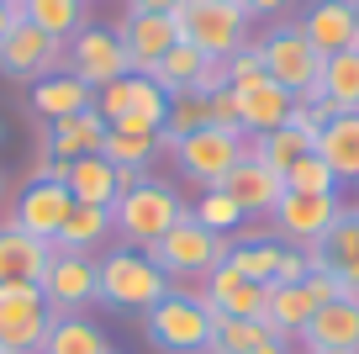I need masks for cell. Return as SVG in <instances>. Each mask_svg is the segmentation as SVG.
I'll list each match as a JSON object with an SVG mask.
<instances>
[{
	"label": "cell",
	"mask_w": 359,
	"mask_h": 354,
	"mask_svg": "<svg viewBox=\"0 0 359 354\" xmlns=\"http://www.w3.org/2000/svg\"><path fill=\"white\" fill-rule=\"evenodd\" d=\"M212 307L201 296H185V291H169L158 307L143 312V339L158 354H206L212 343Z\"/></svg>",
	"instance_id": "obj_5"
},
{
	"label": "cell",
	"mask_w": 359,
	"mask_h": 354,
	"mask_svg": "<svg viewBox=\"0 0 359 354\" xmlns=\"http://www.w3.org/2000/svg\"><path fill=\"white\" fill-rule=\"evenodd\" d=\"M154 154H164V148H158V138H143V133H106L101 143V159H111L116 169H148Z\"/></svg>",
	"instance_id": "obj_37"
},
{
	"label": "cell",
	"mask_w": 359,
	"mask_h": 354,
	"mask_svg": "<svg viewBox=\"0 0 359 354\" xmlns=\"http://www.w3.org/2000/svg\"><path fill=\"white\" fill-rule=\"evenodd\" d=\"M302 354H323V349H359V291H344L338 301H323L312 312V322L296 339Z\"/></svg>",
	"instance_id": "obj_16"
},
{
	"label": "cell",
	"mask_w": 359,
	"mask_h": 354,
	"mask_svg": "<svg viewBox=\"0 0 359 354\" xmlns=\"http://www.w3.org/2000/svg\"><path fill=\"white\" fill-rule=\"evenodd\" d=\"M43 301L53 317H90V307H101V270L95 254H74V249H53L43 270Z\"/></svg>",
	"instance_id": "obj_8"
},
{
	"label": "cell",
	"mask_w": 359,
	"mask_h": 354,
	"mask_svg": "<svg viewBox=\"0 0 359 354\" xmlns=\"http://www.w3.org/2000/svg\"><path fill=\"white\" fill-rule=\"evenodd\" d=\"M111 354H116V349H111Z\"/></svg>",
	"instance_id": "obj_49"
},
{
	"label": "cell",
	"mask_w": 359,
	"mask_h": 354,
	"mask_svg": "<svg viewBox=\"0 0 359 354\" xmlns=\"http://www.w3.org/2000/svg\"><path fill=\"white\" fill-rule=\"evenodd\" d=\"M306 265L338 275L348 291H359V206H344V217L327 228L317 249H306Z\"/></svg>",
	"instance_id": "obj_19"
},
{
	"label": "cell",
	"mask_w": 359,
	"mask_h": 354,
	"mask_svg": "<svg viewBox=\"0 0 359 354\" xmlns=\"http://www.w3.org/2000/svg\"><path fill=\"white\" fill-rule=\"evenodd\" d=\"M169 159H175V169L191 180L196 190H212V185H222V180L248 159V138L206 122L201 133H191V138H180V143H169Z\"/></svg>",
	"instance_id": "obj_6"
},
{
	"label": "cell",
	"mask_w": 359,
	"mask_h": 354,
	"mask_svg": "<svg viewBox=\"0 0 359 354\" xmlns=\"http://www.w3.org/2000/svg\"><path fill=\"white\" fill-rule=\"evenodd\" d=\"M222 190L238 201V211H243L248 222H269L275 206L285 201V175H280V169H269V164H259V159L248 154L243 164L222 180Z\"/></svg>",
	"instance_id": "obj_15"
},
{
	"label": "cell",
	"mask_w": 359,
	"mask_h": 354,
	"mask_svg": "<svg viewBox=\"0 0 359 354\" xmlns=\"http://www.w3.org/2000/svg\"><path fill=\"white\" fill-rule=\"evenodd\" d=\"M164 117H169V96L154 85V79L133 74V96H127V111L111 122V133H143V138H158V133H164Z\"/></svg>",
	"instance_id": "obj_29"
},
{
	"label": "cell",
	"mask_w": 359,
	"mask_h": 354,
	"mask_svg": "<svg viewBox=\"0 0 359 354\" xmlns=\"http://www.w3.org/2000/svg\"><path fill=\"white\" fill-rule=\"evenodd\" d=\"M185 0H127V11H154V16H175Z\"/></svg>",
	"instance_id": "obj_42"
},
{
	"label": "cell",
	"mask_w": 359,
	"mask_h": 354,
	"mask_svg": "<svg viewBox=\"0 0 359 354\" xmlns=\"http://www.w3.org/2000/svg\"><path fill=\"white\" fill-rule=\"evenodd\" d=\"M64 185L74 201H85V206H111L116 201V164L101 154H90V159H74V164L64 169Z\"/></svg>",
	"instance_id": "obj_30"
},
{
	"label": "cell",
	"mask_w": 359,
	"mask_h": 354,
	"mask_svg": "<svg viewBox=\"0 0 359 354\" xmlns=\"http://www.w3.org/2000/svg\"><path fill=\"white\" fill-rule=\"evenodd\" d=\"M53 328L43 286H0V354H37Z\"/></svg>",
	"instance_id": "obj_9"
},
{
	"label": "cell",
	"mask_w": 359,
	"mask_h": 354,
	"mask_svg": "<svg viewBox=\"0 0 359 354\" xmlns=\"http://www.w3.org/2000/svg\"><path fill=\"white\" fill-rule=\"evenodd\" d=\"M317 133L323 127H312V122H302L291 111V122L285 127H275V133H264V138H248V154L259 159V164H269V169H291L296 159H306V154H317Z\"/></svg>",
	"instance_id": "obj_25"
},
{
	"label": "cell",
	"mask_w": 359,
	"mask_h": 354,
	"mask_svg": "<svg viewBox=\"0 0 359 354\" xmlns=\"http://www.w3.org/2000/svg\"><path fill=\"white\" fill-rule=\"evenodd\" d=\"M111 238H116V228H111V206H85V201H74V211L64 217V228H58L53 249H74V254H101Z\"/></svg>",
	"instance_id": "obj_28"
},
{
	"label": "cell",
	"mask_w": 359,
	"mask_h": 354,
	"mask_svg": "<svg viewBox=\"0 0 359 354\" xmlns=\"http://www.w3.org/2000/svg\"><path fill=\"white\" fill-rule=\"evenodd\" d=\"M37 354H111V339L95 317H53Z\"/></svg>",
	"instance_id": "obj_31"
},
{
	"label": "cell",
	"mask_w": 359,
	"mask_h": 354,
	"mask_svg": "<svg viewBox=\"0 0 359 354\" xmlns=\"http://www.w3.org/2000/svg\"><path fill=\"white\" fill-rule=\"evenodd\" d=\"M206 111H212V127L243 133V122H238V96H233V90H217V96H206Z\"/></svg>",
	"instance_id": "obj_40"
},
{
	"label": "cell",
	"mask_w": 359,
	"mask_h": 354,
	"mask_svg": "<svg viewBox=\"0 0 359 354\" xmlns=\"http://www.w3.org/2000/svg\"><path fill=\"white\" fill-rule=\"evenodd\" d=\"M0 196H6V185H0Z\"/></svg>",
	"instance_id": "obj_47"
},
{
	"label": "cell",
	"mask_w": 359,
	"mask_h": 354,
	"mask_svg": "<svg viewBox=\"0 0 359 354\" xmlns=\"http://www.w3.org/2000/svg\"><path fill=\"white\" fill-rule=\"evenodd\" d=\"M338 217H344V196H302V190H285V201L269 217V232L291 249H317Z\"/></svg>",
	"instance_id": "obj_11"
},
{
	"label": "cell",
	"mask_w": 359,
	"mask_h": 354,
	"mask_svg": "<svg viewBox=\"0 0 359 354\" xmlns=\"http://www.w3.org/2000/svg\"><path fill=\"white\" fill-rule=\"evenodd\" d=\"M201 69H206V53H196L191 43H175L164 58H158L154 69H148L143 79H154L164 96H180V90H191L196 79H201Z\"/></svg>",
	"instance_id": "obj_33"
},
{
	"label": "cell",
	"mask_w": 359,
	"mask_h": 354,
	"mask_svg": "<svg viewBox=\"0 0 359 354\" xmlns=\"http://www.w3.org/2000/svg\"><path fill=\"white\" fill-rule=\"evenodd\" d=\"M180 43H191L206 58H233L243 43H254V16L243 11V0H185L175 11Z\"/></svg>",
	"instance_id": "obj_3"
},
{
	"label": "cell",
	"mask_w": 359,
	"mask_h": 354,
	"mask_svg": "<svg viewBox=\"0 0 359 354\" xmlns=\"http://www.w3.org/2000/svg\"><path fill=\"white\" fill-rule=\"evenodd\" d=\"M53 259V244L22 232L16 222H0V286H37Z\"/></svg>",
	"instance_id": "obj_21"
},
{
	"label": "cell",
	"mask_w": 359,
	"mask_h": 354,
	"mask_svg": "<svg viewBox=\"0 0 359 354\" xmlns=\"http://www.w3.org/2000/svg\"><path fill=\"white\" fill-rule=\"evenodd\" d=\"M238 96V122H243V138H264L275 133V127L291 122V111H296V96L285 85H275V79H259V85L248 90H233Z\"/></svg>",
	"instance_id": "obj_20"
},
{
	"label": "cell",
	"mask_w": 359,
	"mask_h": 354,
	"mask_svg": "<svg viewBox=\"0 0 359 354\" xmlns=\"http://www.w3.org/2000/svg\"><path fill=\"white\" fill-rule=\"evenodd\" d=\"M69 58V43L53 32H43V27H32L22 16V22L6 32V43H0V74H11V79H48L58 74Z\"/></svg>",
	"instance_id": "obj_12"
},
{
	"label": "cell",
	"mask_w": 359,
	"mask_h": 354,
	"mask_svg": "<svg viewBox=\"0 0 359 354\" xmlns=\"http://www.w3.org/2000/svg\"><path fill=\"white\" fill-rule=\"evenodd\" d=\"M0 6H6V0H0Z\"/></svg>",
	"instance_id": "obj_48"
},
{
	"label": "cell",
	"mask_w": 359,
	"mask_h": 354,
	"mask_svg": "<svg viewBox=\"0 0 359 354\" xmlns=\"http://www.w3.org/2000/svg\"><path fill=\"white\" fill-rule=\"evenodd\" d=\"M296 0H243V11L254 16V22H275V16H285Z\"/></svg>",
	"instance_id": "obj_41"
},
{
	"label": "cell",
	"mask_w": 359,
	"mask_h": 354,
	"mask_svg": "<svg viewBox=\"0 0 359 354\" xmlns=\"http://www.w3.org/2000/svg\"><path fill=\"white\" fill-rule=\"evenodd\" d=\"M127 58H133V74H148L169 48L180 43V22L175 16H154V11H127V22L116 27Z\"/></svg>",
	"instance_id": "obj_17"
},
{
	"label": "cell",
	"mask_w": 359,
	"mask_h": 354,
	"mask_svg": "<svg viewBox=\"0 0 359 354\" xmlns=\"http://www.w3.org/2000/svg\"><path fill=\"white\" fill-rule=\"evenodd\" d=\"M317 96H323L333 111H359V48L323 58V79H317Z\"/></svg>",
	"instance_id": "obj_32"
},
{
	"label": "cell",
	"mask_w": 359,
	"mask_h": 354,
	"mask_svg": "<svg viewBox=\"0 0 359 354\" xmlns=\"http://www.w3.org/2000/svg\"><path fill=\"white\" fill-rule=\"evenodd\" d=\"M64 69H69L74 79H85L90 90H101V85H111V79L133 74V58H127L116 27H79V32L69 37Z\"/></svg>",
	"instance_id": "obj_10"
},
{
	"label": "cell",
	"mask_w": 359,
	"mask_h": 354,
	"mask_svg": "<svg viewBox=\"0 0 359 354\" xmlns=\"http://www.w3.org/2000/svg\"><path fill=\"white\" fill-rule=\"evenodd\" d=\"M285 190H302V196H338V175L327 169V159H317V154H306V159H296L291 169H285Z\"/></svg>",
	"instance_id": "obj_38"
},
{
	"label": "cell",
	"mask_w": 359,
	"mask_h": 354,
	"mask_svg": "<svg viewBox=\"0 0 359 354\" xmlns=\"http://www.w3.org/2000/svg\"><path fill=\"white\" fill-rule=\"evenodd\" d=\"M0 138H6V127H0Z\"/></svg>",
	"instance_id": "obj_46"
},
{
	"label": "cell",
	"mask_w": 359,
	"mask_h": 354,
	"mask_svg": "<svg viewBox=\"0 0 359 354\" xmlns=\"http://www.w3.org/2000/svg\"><path fill=\"white\" fill-rule=\"evenodd\" d=\"M191 217H196V222H201V228H206V232H222V238H233V232H238V228H243V222H248V217H243V211H238V201H233V196H227V190H222V185H212V190H201V196H196V201H191Z\"/></svg>",
	"instance_id": "obj_35"
},
{
	"label": "cell",
	"mask_w": 359,
	"mask_h": 354,
	"mask_svg": "<svg viewBox=\"0 0 359 354\" xmlns=\"http://www.w3.org/2000/svg\"><path fill=\"white\" fill-rule=\"evenodd\" d=\"M323 354H359V349H323Z\"/></svg>",
	"instance_id": "obj_44"
},
{
	"label": "cell",
	"mask_w": 359,
	"mask_h": 354,
	"mask_svg": "<svg viewBox=\"0 0 359 354\" xmlns=\"http://www.w3.org/2000/svg\"><path fill=\"white\" fill-rule=\"evenodd\" d=\"M95 270H101V307H111V312H137L143 317L148 307H158L169 296V275L143 249L111 244L95 254Z\"/></svg>",
	"instance_id": "obj_2"
},
{
	"label": "cell",
	"mask_w": 359,
	"mask_h": 354,
	"mask_svg": "<svg viewBox=\"0 0 359 354\" xmlns=\"http://www.w3.org/2000/svg\"><path fill=\"white\" fill-rule=\"evenodd\" d=\"M354 22H359V0H354Z\"/></svg>",
	"instance_id": "obj_45"
},
{
	"label": "cell",
	"mask_w": 359,
	"mask_h": 354,
	"mask_svg": "<svg viewBox=\"0 0 359 354\" xmlns=\"http://www.w3.org/2000/svg\"><path fill=\"white\" fill-rule=\"evenodd\" d=\"M317 159L338 175V185H359V111H338L317 133Z\"/></svg>",
	"instance_id": "obj_24"
},
{
	"label": "cell",
	"mask_w": 359,
	"mask_h": 354,
	"mask_svg": "<svg viewBox=\"0 0 359 354\" xmlns=\"http://www.w3.org/2000/svg\"><path fill=\"white\" fill-rule=\"evenodd\" d=\"M169 291H185V296H201L212 307V317H264V301H269V286L238 275L233 265H217L206 280H185V286H169Z\"/></svg>",
	"instance_id": "obj_13"
},
{
	"label": "cell",
	"mask_w": 359,
	"mask_h": 354,
	"mask_svg": "<svg viewBox=\"0 0 359 354\" xmlns=\"http://www.w3.org/2000/svg\"><path fill=\"white\" fill-rule=\"evenodd\" d=\"M227 64V90H248L264 79V58H259V43H243L233 58H222Z\"/></svg>",
	"instance_id": "obj_39"
},
{
	"label": "cell",
	"mask_w": 359,
	"mask_h": 354,
	"mask_svg": "<svg viewBox=\"0 0 359 354\" xmlns=\"http://www.w3.org/2000/svg\"><path fill=\"white\" fill-rule=\"evenodd\" d=\"M106 117L95 106L90 111H74V117H58V122H48V143L43 154L48 159H64V164H74V159H90V154H101L106 143Z\"/></svg>",
	"instance_id": "obj_22"
},
{
	"label": "cell",
	"mask_w": 359,
	"mask_h": 354,
	"mask_svg": "<svg viewBox=\"0 0 359 354\" xmlns=\"http://www.w3.org/2000/svg\"><path fill=\"white\" fill-rule=\"evenodd\" d=\"M22 16H27V11H22V0H6V6H0V43H6V32H11Z\"/></svg>",
	"instance_id": "obj_43"
},
{
	"label": "cell",
	"mask_w": 359,
	"mask_h": 354,
	"mask_svg": "<svg viewBox=\"0 0 359 354\" xmlns=\"http://www.w3.org/2000/svg\"><path fill=\"white\" fill-rule=\"evenodd\" d=\"M143 254L169 275V286H185V280H206L217 265H222L227 259V238L222 232H206L201 222L185 211V217H180L154 249H143Z\"/></svg>",
	"instance_id": "obj_4"
},
{
	"label": "cell",
	"mask_w": 359,
	"mask_h": 354,
	"mask_svg": "<svg viewBox=\"0 0 359 354\" xmlns=\"http://www.w3.org/2000/svg\"><path fill=\"white\" fill-rule=\"evenodd\" d=\"M312 312H317V296L306 291V280H302V286H269V301H264V328L275 333V339L296 343V339H302V328L312 322Z\"/></svg>",
	"instance_id": "obj_27"
},
{
	"label": "cell",
	"mask_w": 359,
	"mask_h": 354,
	"mask_svg": "<svg viewBox=\"0 0 359 354\" xmlns=\"http://www.w3.org/2000/svg\"><path fill=\"white\" fill-rule=\"evenodd\" d=\"M254 43H259V58H264V74L275 79V85H285L296 100L317 96V79H323V53L306 43V32H302L296 22H275L264 37H254Z\"/></svg>",
	"instance_id": "obj_7"
},
{
	"label": "cell",
	"mask_w": 359,
	"mask_h": 354,
	"mask_svg": "<svg viewBox=\"0 0 359 354\" xmlns=\"http://www.w3.org/2000/svg\"><path fill=\"white\" fill-rule=\"evenodd\" d=\"M69 211H74V196H69L64 180H27L22 196L11 201V217H6V222H16L22 232H32V238H43V244H53Z\"/></svg>",
	"instance_id": "obj_14"
},
{
	"label": "cell",
	"mask_w": 359,
	"mask_h": 354,
	"mask_svg": "<svg viewBox=\"0 0 359 354\" xmlns=\"http://www.w3.org/2000/svg\"><path fill=\"white\" fill-rule=\"evenodd\" d=\"M296 27L306 32V43H312L323 58H333V53H348V48H359L354 0H312V6H306V16H302Z\"/></svg>",
	"instance_id": "obj_18"
},
{
	"label": "cell",
	"mask_w": 359,
	"mask_h": 354,
	"mask_svg": "<svg viewBox=\"0 0 359 354\" xmlns=\"http://www.w3.org/2000/svg\"><path fill=\"white\" fill-rule=\"evenodd\" d=\"M206 122H212L206 96H196V90H180V96H169V117H164V138H169V143H180V138L201 133Z\"/></svg>",
	"instance_id": "obj_36"
},
{
	"label": "cell",
	"mask_w": 359,
	"mask_h": 354,
	"mask_svg": "<svg viewBox=\"0 0 359 354\" xmlns=\"http://www.w3.org/2000/svg\"><path fill=\"white\" fill-rule=\"evenodd\" d=\"M206 354H302V349L275 339V333L264 328V317H217Z\"/></svg>",
	"instance_id": "obj_23"
},
{
	"label": "cell",
	"mask_w": 359,
	"mask_h": 354,
	"mask_svg": "<svg viewBox=\"0 0 359 354\" xmlns=\"http://www.w3.org/2000/svg\"><path fill=\"white\" fill-rule=\"evenodd\" d=\"M22 11H27V22H32V27L64 37V43L85 27V0H22Z\"/></svg>",
	"instance_id": "obj_34"
},
{
	"label": "cell",
	"mask_w": 359,
	"mask_h": 354,
	"mask_svg": "<svg viewBox=\"0 0 359 354\" xmlns=\"http://www.w3.org/2000/svg\"><path fill=\"white\" fill-rule=\"evenodd\" d=\"M90 106H95V90L85 79H74L69 69H58V74L32 85V111L43 122H58V117H74V111H90Z\"/></svg>",
	"instance_id": "obj_26"
},
{
	"label": "cell",
	"mask_w": 359,
	"mask_h": 354,
	"mask_svg": "<svg viewBox=\"0 0 359 354\" xmlns=\"http://www.w3.org/2000/svg\"><path fill=\"white\" fill-rule=\"evenodd\" d=\"M185 211H191V201L180 196L169 180L143 175L133 190H122V196L111 201L116 244H122V249H154L158 238H164V232L175 228L180 217H185Z\"/></svg>",
	"instance_id": "obj_1"
}]
</instances>
